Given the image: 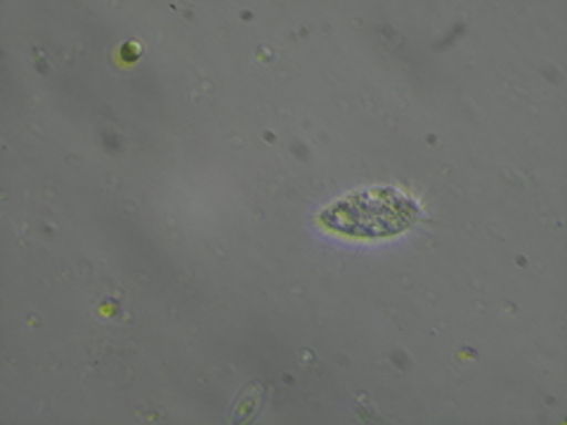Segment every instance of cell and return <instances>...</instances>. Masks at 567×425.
<instances>
[{
	"label": "cell",
	"mask_w": 567,
	"mask_h": 425,
	"mask_svg": "<svg viewBox=\"0 0 567 425\" xmlns=\"http://www.w3.org/2000/svg\"><path fill=\"white\" fill-rule=\"evenodd\" d=\"M419 218V206L395 187L352 191L322 212V225L331 232L381 239L404 232Z\"/></svg>",
	"instance_id": "obj_1"
}]
</instances>
